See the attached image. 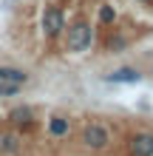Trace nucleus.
I'll return each mask as SVG.
<instances>
[{"mask_svg": "<svg viewBox=\"0 0 153 156\" xmlns=\"http://www.w3.org/2000/svg\"><path fill=\"white\" fill-rule=\"evenodd\" d=\"M130 156H153V133H136L130 139Z\"/></svg>", "mask_w": 153, "mask_h": 156, "instance_id": "nucleus-4", "label": "nucleus"}, {"mask_svg": "<svg viewBox=\"0 0 153 156\" xmlns=\"http://www.w3.org/2000/svg\"><path fill=\"white\" fill-rule=\"evenodd\" d=\"M17 91L20 85H14V82H0V97H17Z\"/></svg>", "mask_w": 153, "mask_h": 156, "instance_id": "nucleus-10", "label": "nucleus"}, {"mask_svg": "<svg viewBox=\"0 0 153 156\" xmlns=\"http://www.w3.org/2000/svg\"><path fill=\"white\" fill-rule=\"evenodd\" d=\"M29 80L23 68H14V66H0V82H14V85H23Z\"/></svg>", "mask_w": 153, "mask_h": 156, "instance_id": "nucleus-6", "label": "nucleus"}, {"mask_svg": "<svg viewBox=\"0 0 153 156\" xmlns=\"http://www.w3.org/2000/svg\"><path fill=\"white\" fill-rule=\"evenodd\" d=\"M113 17H116L113 6H102V9H99V20H102V23H113Z\"/></svg>", "mask_w": 153, "mask_h": 156, "instance_id": "nucleus-11", "label": "nucleus"}, {"mask_svg": "<svg viewBox=\"0 0 153 156\" xmlns=\"http://www.w3.org/2000/svg\"><path fill=\"white\" fill-rule=\"evenodd\" d=\"M0 151H3V153H17V151H20L17 133H0Z\"/></svg>", "mask_w": 153, "mask_h": 156, "instance_id": "nucleus-8", "label": "nucleus"}, {"mask_svg": "<svg viewBox=\"0 0 153 156\" xmlns=\"http://www.w3.org/2000/svg\"><path fill=\"white\" fill-rule=\"evenodd\" d=\"M111 82H139V71L136 68H116L113 74H108Z\"/></svg>", "mask_w": 153, "mask_h": 156, "instance_id": "nucleus-7", "label": "nucleus"}, {"mask_svg": "<svg viewBox=\"0 0 153 156\" xmlns=\"http://www.w3.org/2000/svg\"><path fill=\"white\" fill-rule=\"evenodd\" d=\"M91 40H94V34H91V26L88 23H74L68 29V48L71 51H85L88 45H91Z\"/></svg>", "mask_w": 153, "mask_h": 156, "instance_id": "nucleus-1", "label": "nucleus"}, {"mask_svg": "<svg viewBox=\"0 0 153 156\" xmlns=\"http://www.w3.org/2000/svg\"><path fill=\"white\" fill-rule=\"evenodd\" d=\"M65 29V17L57 6H48L46 12H43V34L46 37H57V34Z\"/></svg>", "mask_w": 153, "mask_h": 156, "instance_id": "nucleus-2", "label": "nucleus"}, {"mask_svg": "<svg viewBox=\"0 0 153 156\" xmlns=\"http://www.w3.org/2000/svg\"><path fill=\"white\" fill-rule=\"evenodd\" d=\"M9 122L17 125V128H29V125L34 122V111H31L29 105H17V108L9 111Z\"/></svg>", "mask_w": 153, "mask_h": 156, "instance_id": "nucleus-5", "label": "nucleus"}, {"mask_svg": "<svg viewBox=\"0 0 153 156\" xmlns=\"http://www.w3.org/2000/svg\"><path fill=\"white\" fill-rule=\"evenodd\" d=\"M82 142L88 145V148H94V151H99V148H105L108 142H111V133H108V128L105 125H88L85 131H82Z\"/></svg>", "mask_w": 153, "mask_h": 156, "instance_id": "nucleus-3", "label": "nucleus"}, {"mask_svg": "<svg viewBox=\"0 0 153 156\" xmlns=\"http://www.w3.org/2000/svg\"><path fill=\"white\" fill-rule=\"evenodd\" d=\"M48 131H51V136H65V133H68V119L54 116L51 122H48Z\"/></svg>", "mask_w": 153, "mask_h": 156, "instance_id": "nucleus-9", "label": "nucleus"}]
</instances>
